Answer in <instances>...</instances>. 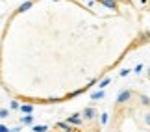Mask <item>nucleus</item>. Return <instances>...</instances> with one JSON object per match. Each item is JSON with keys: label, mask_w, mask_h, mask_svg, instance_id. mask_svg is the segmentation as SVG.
<instances>
[{"label": "nucleus", "mask_w": 150, "mask_h": 132, "mask_svg": "<svg viewBox=\"0 0 150 132\" xmlns=\"http://www.w3.org/2000/svg\"><path fill=\"white\" fill-rule=\"evenodd\" d=\"M132 95H134V91H130V89H124V91H120L119 97H117V104H126L130 99H132Z\"/></svg>", "instance_id": "nucleus-1"}, {"label": "nucleus", "mask_w": 150, "mask_h": 132, "mask_svg": "<svg viewBox=\"0 0 150 132\" xmlns=\"http://www.w3.org/2000/svg\"><path fill=\"white\" fill-rule=\"evenodd\" d=\"M82 116H83V119H85V121H91V119H95L96 116H98V112H96V108L89 106V108H85V110L82 112Z\"/></svg>", "instance_id": "nucleus-2"}, {"label": "nucleus", "mask_w": 150, "mask_h": 132, "mask_svg": "<svg viewBox=\"0 0 150 132\" xmlns=\"http://www.w3.org/2000/svg\"><path fill=\"white\" fill-rule=\"evenodd\" d=\"M100 4L106 6V8H109V9H119V2H117V0H100Z\"/></svg>", "instance_id": "nucleus-3"}, {"label": "nucleus", "mask_w": 150, "mask_h": 132, "mask_svg": "<svg viewBox=\"0 0 150 132\" xmlns=\"http://www.w3.org/2000/svg\"><path fill=\"white\" fill-rule=\"evenodd\" d=\"M32 6H33V0H26L24 4H21L19 8H17V13H24V11H28Z\"/></svg>", "instance_id": "nucleus-4"}, {"label": "nucleus", "mask_w": 150, "mask_h": 132, "mask_svg": "<svg viewBox=\"0 0 150 132\" xmlns=\"http://www.w3.org/2000/svg\"><path fill=\"white\" fill-rule=\"evenodd\" d=\"M19 110H21L22 113H32V112H33V106H32V104H22V106H19Z\"/></svg>", "instance_id": "nucleus-5"}, {"label": "nucleus", "mask_w": 150, "mask_h": 132, "mask_svg": "<svg viewBox=\"0 0 150 132\" xmlns=\"http://www.w3.org/2000/svg\"><path fill=\"white\" fill-rule=\"evenodd\" d=\"M139 104L141 106H150V99L146 95H139Z\"/></svg>", "instance_id": "nucleus-6"}, {"label": "nucleus", "mask_w": 150, "mask_h": 132, "mask_svg": "<svg viewBox=\"0 0 150 132\" xmlns=\"http://www.w3.org/2000/svg\"><path fill=\"white\" fill-rule=\"evenodd\" d=\"M33 132H48V127L47 125H35V127H33Z\"/></svg>", "instance_id": "nucleus-7"}, {"label": "nucleus", "mask_w": 150, "mask_h": 132, "mask_svg": "<svg viewBox=\"0 0 150 132\" xmlns=\"http://www.w3.org/2000/svg\"><path fill=\"white\" fill-rule=\"evenodd\" d=\"M143 123H145L146 127H150V112H145V113H143Z\"/></svg>", "instance_id": "nucleus-8"}, {"label": "nucleus", "mask_w": 150, "mask_h": 132, "mask_svg": "<svg viewBox=\"0 0 150 132\" xmlns=\"http://www.w3.org/2000/svg\"><path fill=\"white\" fill-rule=\"evenodd\" d=\"M102 97H104V91L100 89V91H96V93H93V95H91V99H95V101H98V99H102Z\"/></svg>", "instance_id": "nucleus-9"}, {"label": "nucleus", "mask_w": 150, "mask_h": 132, "mask_svg": "<svg viewBox=\"0 0 150 132\" xmlns=\"http://www.w3.org/2000/svg\"><path fill=\"white\" fill-rule=\"evenodd\" d=\"M21 121L24 123V125H32V123H33V117H32V116H26V117H22Z\"/></svg>", "instance_id": "nucleus-10"}, {"label": "nucleus", "mask_w": 150, "mask_h": 132, "mask_svg": "<svg viewBox=\"0 0 150 132\" xmlns=\"http://www.w3.org/2000/svg\"><path fill=\"white\" fill-rule=\"evenodd\" d=\"M108 84H109V78H104V80H102V82H100L98 86H100V89H104V88H106Z\"/></svg>", "instance_id": "nucleus-11"}, {"label": "nucleus", "mask_w": 150, "mask_h": 132, "mask_svg": "<svg viewBox=\"0 0 150 132\" xmlns=\"http://www.w3.org/2000/svg\"><path fill=\"white\" fill-rule=\"evenodd\" d=\"M8 116H9V110H0V117L2 119H6Z\"/></svg>", "instance_id": "nucleus-12"}, {"label": "nucleus", "mask_w": 150, "mask_h": 132, "mask_svg": "<svg viewBox=\"0 0 150 132\" xmlns=\"http://www.w3.org/2000/svg\"><path fill=\"white\" fill-rule=\"evenodd\" d=\"M108 119H109V116H108V113H102V123H104V125L108 123Z\"/></svg>", "instance_id": "nucleus-13"}, {"label": "nucleus", "mask_w": 150, "mask_h": 132, "mask_svg": "<svg viewBox=\"0 0 150 132\" xmlns=\"http://www.w3.org/2000/svg\"><path fill=\"white\" fill-rule=\"evenodd\" d=\"M0 132H9V128L6 127V125H0Z\"/></svg>", "instance_id": "nucleus-14"}, {"label": "nucleus", "mask_w": 150, "mask_h": 132, "mask_svg": "<svg viewBox=\"0 0 150 132\" xmlns=\"http://www.w3.org/2000/svg\"><path fill=\"white\" fill-rule=\"evenodd\" d=\"M11 108H13V110H17V108H19V102L13 101V102H11Z\"/></svg>", "instance_id": "nucleus-15"}, {"label": "nucleus", "mask_w": 150, "mask_h": 132, "mask_svg": "<svg viewBox=\"0 0 150 132\" xmlns=\"http://www.w3.org/2000/svg\"><path fill=\"white\" fill-rule=\"evenodd\" d=\"M9 132H21V127H15V128H11Z\"/></svg>", "instance_id": "nucleus-16"}, {"label": "nucleus", "mask_w": 150, "mask_h": 132, "mask_svg": "<svg viewBox=\"0 0 150 132\" xmlns=\"http://www.w3.org/2000/svg\"><path fill=\"white\" fill-rule=\"evenodd\" d=\"M96 2H100V0H96Z\"/></svg>", "instance_id": "nucleus-17"}]
</instances>
